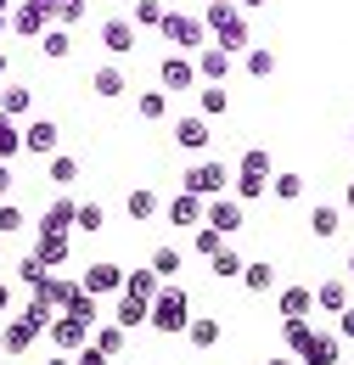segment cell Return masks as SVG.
I'll use <instances>...</instances> for the list:
<instances>
[{
    "label": "cell",
    "instance_id": "53",
    "mask_svg": "<svg viewBox=\"0 0 354 365\" xmlns=\"http://www.w3.org/2000/svg\"><path fill=\"white\" fill-rule=\"evenodd\" d=\"M11 315V287H6V281H0V320Z\"/></svg>",
    "mask_w": 354,
    "mask_h": 365
},
{
    "label": "cell",
    "instance_id": "57",
    "mask_svg": "<svg viewBox=\"0 0 354 365\" xmlns=\"http://www.w3.org/2000/svg\"><path fill=\"white\" fill-rule=\"evenodd\" d=\"M45 365H74V354H56V360H45Z\"/></svg>",
    "mask_w": 354,
    "mask_h": 365
},
{
    "label": "cell",
    "instance_id": "40",
    "mask_svg": "<svg viewBox=\"0 0 354 365\" xmlns=\"http://www.w3.org/2000/svg\"><path fill=\"white\" fill-rule=\"evenodd\" d=\"M34 292H45V298H51V304L62 309V304H68V298L79 292V281H74V275H45V287H34Z\"/></svg>",
    "mask_w": 354,
    "mask_h": 365
},
{
    "label": "cell",
    "instance_id": "58",
    "mask_svg": "<svg viewBox=\"0 0 354 365\" xmlns=\"http://www.w3.org/2000/svg\"><path fill=\"white\" fill-rule=\"evenodd\" d=\"M343 202H349V208H354V180H349V191H343Z\"/></svg>",
    "mask_w": 354,
    "mask_h": 365
},
{
    "label": "cell",
    "instance_id": "44",
    "mask_svg": "<svg viewBox=\"0 0 354 365\" xmlns=\"http://www.w3.org/2000/svg\"><path fill=\"white\" fill-rule=\"evenodd\" d=\"M85 17H90L85 0H56V29H79Z\"/></svg>",
    "mask_w": 354,
    "mask_h": 365
},
{
    "label": "cell",
    "instance_id": "52",
    "mask_svg": "<svg viewBox=\"0 0 354 365\" xmlns=\"http://www.w3.org/2000/svg\"><path fill=\"white\" fill-rule=\"evenodd\" d=\"M11 185H17V175H11V163H0V202L11 197Z\"/></svg>",
    "mask_w": 354,
    "mask_h": 365
},
{
    "label": "cell",
    "instance_id": "29",
    "mask_svg": "<svg viewBox=\"0 0 354 365\" xmlns=\"http://www.w3.org/2000/svg\"><path fill=\"white\" fill-rule=\"evenodd\" d=\"M0 113H6V118H29V113H34V91H29V85H6V91H0Z\"/></svg>",
    "mask_w": 354,
    "mask_h": 365
},
{
    "label": "cell",
    "instance_id": "20",
    "mask_svg": "<svg viewBox=\"0 0 354 365\" xmlns=\"http://www.w3.org/2000/svg\"><path fill=\"white\" fill-rule=\"evenodd\" d=\"M124 214H130L135 225H146V220H158V214H163V202H158V191H152V185H135L130 197H124Z\"/></svg>",
    "mask_w": 354,
    "mask_h": 365
},
{
    "label": "cell",
    "instance_id": "35",
    "mask_svg": "<svg viewBox=\"0 0 354 365\" xmlns=\"http://www.w3.org/2000/svg\"><path fill=\"white\" fill-rule=\"evenodd\" d=\"M310 315H287L281 320V343H287V354H298V349H304V343H310Z\"/></svg>",
    "mask_w": 354,
    "mask_h": 365
},
{
    "label": "cell",
    "instance_id": "2",
    "mask_svg": "<svg viewBox=\"0 0 354 365\" xmlns=\"http://www.w3.org/2000/svg\"><path fill=\"white\" fill-rule=\"evenodd\" d=\"M186 320H191V298H186V287L163 281V287H158V298H152L146 326H152V331H163V337H180V331H186Z\"/></svg>",
    "mask_w": 354,
    "mask_h": 365
},
{
    "label": "cell",
    "instance_id": "39",
    "mask_svg": "<svg viewBox=\"0 0 354 365\" xmlns=\"http://www.w3.org/2000/svg\"><path fill=\"white\" fill-rule=\"evenodd\" d=\"M242 68H248V79H270V73H275V51H270V46H253L248 56H242Z\"/></svg>",
    "mask_w": 354,
    "mask_h": 365
},
{
    "label": "cell",
    "instance_id": "59",
    "mask_svg": "<svg viewBox=\"0 0 354 365\" xmlns=\"http://www.w3.org/2000/svg\"><path fill=\"white\" fill-rule=\"evenodd\" d=\"M265 365H298V360H265Z\"/></svg>",
    "mask_w": 354,
    "mask_h": 365
},
{
    "label": "cell",
    "instance_id": "10",
    "mask_svg": "<svg viewBox=\"0 0 354 365\" xmlns=\"http://www.w3.org/2000/svg\"><path fill=\"white\" fill-rule=\"evenodd\" d=\"M158 79H163V91H197V62H191V51H169V56L158 62Z\"/></svg>",
    "mask_w": 354,
    "mask_h": 365
},
{
    "label": "cell",
    "instance_id": "13",
    "mask_svg": "<svg viewBox=\"0 0 354 365\" xmlns=\"http://www.w3.org/2000/svg\"><path fill=\"white\" fill-rule=\"evenodd\" d=\"M68 253H74L68 230H34V259H40L45 270H62V264H68Z\"/></svg>",
    "mask_w": 354,
    "mask_h": 365
},
{
    "label": "cell",
    "instance_id": "32",
    "mask_svg": "<svg viewBox=\"0 0 354 365\" xmlns=\"http://www.w3.org/2000/svg\"><path fill=\"white\" fill-rule=\"evenodd\" d=\"M158 287H163V275L152 270H124V292H135V298H158Z\"/></svg>",
    "mask_w": 354,
    "mask_h": 365
},
{
    "label": "cell",
    "instance_id": "3",
    "mask_svg": "<svg viewBox=\"0 0 354 365\" xmlns=\"http://www.w3.org/2000/svg\"><path fill=\"white\" fill-rule=\"evenodd\" d=\"M158 34H163L175 51H203L208 40H214V34H208V23H203V17H191V11H163Z\"/></svg>",
    "mask_w": 354,
    "mask_h": 365
},
{
    "label": "cell",
    "instance_id": "60",
    "mask_svg": "<svg viewBox=\"0 0 354 365\" xmlns=\"http://www.w3.org/2000/svg\"><path fill=\"white\" fill-rule=\"evenodd\" d=\"M11 6H17V0H0V11H11Z\"/></svg>",
    "mask_w": 354,
    "mask_h": 365
},
{
    "label": "cell",
    "instance_id": "51",
    "mask_svg": "<svg viewBox=\"0 0 354 365\" xmlns=\"http://www.w3.org/2000/svg\"><path fill=\"white\" fill-rule=\"evenodd\" d=\"M338 337H349V343H354V304H349V309H338Z\"/></svg>",
    "mask_w": 354,
    "mask_h": 365
},
{
    "label": "cell",
    "instance_id": "50",
    "mask_svg": "<svg viewBox=\"0 0 354 365\" xmlns=\"http://www.w3.org/2000/svg\"><path fill=\"white\" fill-rule=\"evenodd\" d=\"M74 365H113V360H107V354H101V349H96V343H85V349H79V354H74Z\"/></svg>",
    "mask_w": 354,
    "mask_h": 365
},
{
    "label": "cell",
    "instance_id": "25",
    "mask_svg": "<svg viewBox=\"0 0 354 365\" xmlns=\"http://www.w3.org/2000/svg\"><path fill=\"white\" fill-rule=\"evenodd\" d=\"M275 309H281V320L287 315H315V287H281Z\"/></svg>",
    "mask_w": 354,
    "mask_h": 365
},
{
    "label": "cell",
    "instance_id": "48",
    "mask_svg": "<svg viewBox=\"0 0 354 365\" xmlns=\"http://www.w3.org/2000/svg\"><path fill=\"white\" fill-rule=\"evenodd\" d=\"M45 275H51V270H45V264H40V259H34V253H29L23 264H17V281H23L29 292H34V287H45Z\"/></svg>",
    "mask_w": 354,
    "mask_h": 365
},
{
    "label": "cell",
    "instance_id": "19",
    "mask_svg": "<svg viewBox=\"0 0 354 365\" xmlns=\"http://www.w3.org/2000/svg\"><path fill=\"white\" fill-rule=\"evenodd\" d=\"M146 315H152V298H135V292H118V304H113V320H118L124 331L146 326Z\"/></svg>",
    "mask_w": 354,
    "mask_h": 365
},
{
    "label": "cell",
    "instance_id": "4",
    "mask_svg": "<svg viewBox=\"0 0 354 365\" xmlns=\"http://www.w3.org/2000/svg\"><path fill=\"white\" fill-rule=\"evenodd\" d=\"M180 191H191V197H220L231 191V169H225V158H203V163H191L186 175H180Z\"/></svg>",
    "mask_w": 354,
    "mask_h": 365
},
{
    "label": "cell",
    "instance_id": "30",
    "mask_svg": "<svg viewBox=\"0 0 354 365\" xmlns=\"http://www.w3.org/2000/svg\"><path fill=\"white\" fill-rule=\"evenodd\" d=\"M135 118H146V124L169 118V96L163 91H135Z\"/></svg>",
    "mask_w": 354,
    "mask_h": 365
},
{
    "label": "cell",
    "instance_id": "27",
    "mask_svg": "<svg viewBox=\"0 0 354 365\" xmlns=\"http://www.w3.org/2000/svg\"><path fill=\"white\" fill-rule=\"evenodd\" d=\"M310 230H315V242H332V236L343 230V208H332V202H315Z\"/></svg>",
    "mask_w": 354,
    "mask_h": 365
},
{
    "label": "cell",
    "instance_id": "62",
    "mask_svg": "<svg viewBox=\"0 0 354 365\" xmlns=\"http://www.w3.org/2000/svg\"><path fill=\"white\" fill-rule=\"evenodd\" d=\"M0 270H6V253H0Z\"/></svg>",
    "mask_w": 354,
    "mask_h": 365
},
{
    "label": "cell",
    "instance_id": "22",
    "mask_svg": "<svg viewBox=\"0 0 354 365\" xmlns=\"http://www.w3.org/2000/svg\"><path fill=\"white\" fill-rule=\"evenodd\" d=\"M175 140L186 146V152H203V146L214 140V135H208V118H203V113H191V118H180V124H175Z\"/></svg>",
    "mask_w": 354,
    "mask_h": 365
},
{
    "label": "cell",
    "instance_id": "38",
    "mask_svg": "<svg viewBox=\"0 0 354 365\" xmlns=\"http://www.w3.org/2000/svg\"><path fill=\"white\" fill-rule=\"evenodd\" d=\"M40 51H45V56H51V62H62V56H68V51H74V34H68V29H56V23H51V29H45V34H40Z\"/></svg>",
    "mask_w": 354,
    "mask_h": 365
},
{
    "label": "cell",
    "instance_id": "5",
    "mask_svg": "<svg viewBox=\"0 0 354 365\" xmlns=\"http://www.w3.org/2000/svg\"><path fill=\"white\" fill-rule=\"evenodd\" d=\"M203 225H214V230L225 236V242H231L236 230L248 225V202H236L231 191H220V197H208V202H203Z\"/></svg>",
    "mask_w": 354,
    "mask_h": 365
},
{
    "label": "cell",
    "instance_id": "24",
    "mask_svg": "<svg viewBox=\"0 0 354 365\" xmlns=\"http://www.w3.org/2000/svg\"><path fill=\"white\" fill-rule=\"evenodd\" d=\"M45 180L56 185V191H68V185L79 180V158H68V152H51V158H45Z\"/></svg>",
    "mask_w": 354,
    "mask_h": 365
},
{
    "label": "cell",
    "instance_id": "55",
    "mask_svg": "<svg viewBox=\"0 0 354 365\" xmlns=\"http://www.w3.org/2000/svg\"><path fill=\"white\" fill-rule=\"evenodd\" d=\"M6 73H11V56H6V46H0V79H6Z\"/></svg>",
    "mask_w": 354,
    "mask_h": 365
},
{
    "label": "cell",
    "instance_id": "7",
    "mask_svg": "<svg viewBox=\"0 0 354 365\" xmlns=\"http://www.w3.org/2000/svg\"><path fill=\"white\" fill-rule=\"evenodd\" d=\"M40 337H45V331H40L29 315H6V320H0V349H6L11 360H17V354H29Z\"/></svg>",
    "mask_w": 354,
    "mask_h": 365
},
{
    "label": "cell",
    "instance_id": "9",
    "mask_svg": "<svg viewBox=\"0 0 354 365\" xmlns=\"http://www.w3.org/2000/svg\"><path fill=\"white\" fill-rule=\"evenodd\" d=\"M56 146H62L56 118H29V124H23V152H29V158H40V163H45Z\"/></svg>",
    "mask_w": 354,
    "mask_h": 365
},
{
    "label": "cell",
    "instance_id": "63",
    "mask_svg": "<svg viewBox=\"0 0 354 365\" xmlns=\"http://www.w3.org/2000/svg\"><path fill=\"white\" fill-rule=\"evenodd\" d=\"M349 146H354V130H349Z\"/></svg>",
    "mask_w": 354,
    "mask_h": 365
},
{
    "label": "cell",
    "instance_id": "12",
    "mask_svg": "<svg viewBox=\"0 0 354 365\" xmlns=\"http://www.w3.org/2000/svg\"><path fill=\"white\" fill-rule=\"evenodd\" d=\"M338 354H343V337L338 331H310V343L293 354L298 365H338Z\"/></svg>",
    "mask_w": 354,
    "mask_h": 365
},
{
    "label": "cell",
    "instance_id": "45",
    "mask_svg": "<svg viewBox=\"0 0 354 365\" xmlns=\"http://www.w3.org/2000/svg\"><path fill=\"white\" fill-rule=\"evenodd\" d=\"M23 315H29V320H34V326H40V331H45V326L56 320V304H51L45 292H29V309H23Z\"/></svg>",
    "mask_w": 354,
    "mask_h": 365
},
{
    "label": "cell",
    "instance_id": "28",
    "mask_svg": "<svg viewBox=\"0 0 354 365\" xmlns=\"http://www.w3.org/2000/svg\"><path fill=\"white\" fill-rule=\"evenodd\" d=\"M231 197H236V202H259V197H270V175H236V169H231Z\"/></svg>",
    "mask_w": 354,
    "mask_h": 365
},
{
    "label": "cell",
    "instance_id": "47",
    "mask_svg": "<svg viewBox=\"0 0 354 365\" xmlns=\"http://www.w3.org/2000/svg\"><path fill=\"white\" fill-rule=\"evenodd\" d=\"M152 270L163 275V281H175L180 275V247H158V253H152Z\"/></svg>",
    "mask_w": 354,
    "mask_h": 365
},
{
    "label": "cell",
    "instance_id": "49",
    "mask_svg": "<svg viewBox=\"0 0 354 365\" xmlns=\"http://www.w3.org/2000/svg\"><path fill=\"white\" fill-rule=\"evenodd\" d=\"M23 225H29V220H23V208H17V202H0V236H17Z\"/></svg>",
    "mask_w": 354,
    "mask_h": 365
},
{
    "label": "cell",
    "instance_id": "31",
    "mask_svg": "<svg viewBox=\"0 0 354 365\" xmlns=\"http://www.w3.org/2000/svg\"><path fill=\"white\" fill-rule=\"evenodd\" d=\"M197 113H203V118H220V113H231V96H225V85H197Z\"/></svg>",
    "mask_w": 354,
    "mask_h": 365
},
{
    "label": "cell",
    "instance_id": "37",
    "mask_svg": "<svg viewBox=\"0 0 354 365\" xmlns=\"http://www.w3.org/2000/svg\"><path fill=\"white\" fill-rule=\"evenodd\" d=\"M17 152H23V124H17V118H6V113H0V163H11V158H17Z\"/></svg>",
    "mask_w": 354,
    "mask_h": 365
},
{
    "label": "cell",
    "instance_id": "1",
    "mask_svg": "<svg viewBox=\"0 0 354 365\" xmlns=\"http://www.w3.org/2000/svg\"><path fill=\"white\" fill-rule=\"evenodd\" d=\"M203 23H208L214 46H225L231 56H248V51H253V29H248V17L236 11V0H208V6H203Z\"/></svg>",
    "mask_w": 354,
    "mask_h": 365
},
{
    "label": "cell",
    "instance_id": "34",
    "mask_svg": "<svg viewBox=\"0 0 354 365\" xmlns=\"http://www.w3.org/2000/svg\"><path fill=\"white\" fill-rule=\"evenodd\" d=\"M242 287H248V292H270V287H275L270 259H248V264H242Z\"/></svg>",
    "mask_w": 354,
    "mask_h": 365
},
{
    "label": "cell",
    "instance_id": "26",
    "mask_svg": "<svg viewBox=\"0 0 354 365\" xmlns=\"http://www.w3.org/2000/svg\"><path fill=\"white\" fill-rule=\"evenodd\" d=\"M304 191H310V180H304L298 169H281V175H270V197H275V202H298Z\"/></svg>",
    "mask_w": 354,
    "mask_h": 365
},
{
    "label": "cell",
    "instance_id": "21",
    "mask_svg": "<svg viewBox=\"0 0 354 365\" xmlns=\"http://www.w3.org/2000/svg\"><path fill=\"white\" fill-rule=\"evenodd\" d=\"M163 214H169V225H203V197H191V191H180L163 202Z\"/></svg>",
    "mask_w": 354,
    "mask_h": 365
},
{
    "label": "cell",
    "instance_id": "11",
    "mask_svg": "<svg viewBox=\"0 0 354 365\" xmlns=\"http://www.w3.org/2000/svg\"><path fill=\"white\" fill-rule=\"evenodd\" d=\"M79 287L96 292V298H113V292H124V264H113V259H101V264H90L79 275Z\"/></svg>",
    "mask_w": 354,
    "mask_h": 365
},
{
    "label": "cell",
    "instance_id": "61",
    "mask_svg": "<svg viewBox=\"0 0 354 365\" xmlns=\"http://www.w3.org/2000/svg\"><path fill=\"white\" fill-rule=\"evenodd\" d=\"M349 281H354V253H349Z\"/></svg>",
    "mask_w": 354,
    "mask_h": 365
},
{
    "label": "cell",
    "instance_id": "33",
    "mask_svg": "<svg viewBox=\"0 0 354 365\" xmlns=\"http://www.w3.org/2000/svg\"><path fill=\"white\" fill-rule=\"evenodd\" d=\"M242 264H248V259H242V253H236V247H231V242H225L220 253H214V259H208V270L220 275V281H242Z\"/></svg>",
    "mask_w": 354,
    "mask_h": 365
},
{
    "label": "cell",
    "instance_id": "15",
    "mask_svg": "<svg viewBox=\"0 0 354 365\" xmlns=\"http://www.w3.org/2000/svg\"><path fill=\"white\" fill-rule=\"evenodd\" d=\"M124 91H130V79H124L118 62H101V68L90 73V96H96V101H118Z\"/></svg>",
    "mask_w": 354,
    "mask_h": 365
},
{
    "label": "cell",
    "instance_id": "46",
    "mask_svg": "<svg viewBox=\"0 0 354 365\" xmlns=\"http://www.w3.org/2000/svg\"><path fill=\"white\" fill-rule=\"evenodd\" d=\"M236 175H270V152L265 146H248V152L236 158Z\"/></svg>",
    "mask_w": 354,
    "mask_h": 365
},
{
    "label": "cell",
    "instance_id": "43",
    "mask_svg": "<svg viewBox=\"0 0 354 365\" xmlns=\"http://www.w3.org/2000/svg\"><path fill=\"white\" fill-rule=\"evenodd\" d=\"M101 225H107V208H101V202H79V214H74V230H90V236H96Z\"/></svg>",
    "mask_w": 354,
    "mask_h": 365
},
{
    "label": "cell",
    "instance_id": "6",
    "mask_svg": "<svg viewBox=\"0 0 354 365\" xmlns=\"http://www.w3.org/2000/svg\"><path fill=\"white\" fill-rule=\"evenodd\" d=\"M45 343H51L56 354H79V349L90 343V326L79 315H68V309H56V320L45 326Z\"/></svg>",
    "mask_w": 354,
    "mask_h": 365
},
{
    "label": "cell",
    "instance_id": "36",
    "mask_svg": "<svg viewBox=\"0 0 354 365\" xmlns=\"http://www.w3.org/2000/svg\"><path fill=\"white\" fill-rule=\"evenodd\" d=\"M62 309H68V315H79V320H85V326H96V320H101V298H96V292H85V287H79V292H74V298H68Z\"/></svg>",
    "mask_w": 354,
    "mask_h": 365
},
{
    "label": "cell",
    "instance_id": "16",
    "mask_svg": "<svg viewBox=\"0 0 354 365\" xmlns=\"http://www.w3.org/2000/svg\"><path fill=\"white\" fill-rule=\"evenodd\" d=\"M90 343H96L107 360H124V349H130V331H124L118 320H96V326H90Z\"/></svg>",
    "mask_w": 354,
    "mask_h": 365
},
{
    "label": "cell",
    "instance_id": "42",
    "mask_svg": "<svg viewBox=\"0 0 354 365\" xmlns=\"http://www.w3.org/2000/svg\"><path fill=\"white\" fill-rule=\"evenodd\" d=\"M163 11H169V6H163V0H135V29H158V23H163Z\"/></svg>",
    "mask_w": 354,
    "mask_h": 365
},
{
    "label": "cell",
    "instance_id": "23",
    "mask_svg": "<svg viewBox=\"0 0 354 365\" xmlns=\"http://www.w3.org/2000/svg\"><path fill=\"white\" fill-rule=\"evenodd\" d=\"M74 214H79V202L62 191V197H56V202L40 214V225H34V230H74Z\"/></svg>",
    "mask_w": 354,
    "mask_h": 365
},
{
    "label": "cell",
    "instance_id": "14",
    "mask_svg": "<svg viewBox=\"0 0 354 365\" xmlns=\"http://www.w3.org/2000/svg\"><path fill=\"white\" fill-rule=\"evenodd\" d=\"M96 40L107 46V56H130V51H135V23H130V17H101Z\"/></svg>",
    "mask_w": 354,
    "mask_h": 365
},
{
    "label": "cell",
    "instance_id": "56",
    "mask_svg": "<svg viewBox=\"0 0 354 365\" xmlns=\"http://www.w3.org/2000/svg\"><path fill=\"white\" fill-rule=\"evenodd\" d=\"M0 34H11V11H0Z\"/></svg>",
    "mask_w": 354,
    "mask_h": 365
},
{
    "label": "cell",
    "instance_id": "17",
    "mask_svg": "<svg viewBox=\"0 0 354 365\" xmlns=\"http://www.w3.org/2000/svg\"><path fill=\"white\" fill-rule=\"evenodd\" d=\"M349 281L343 275H326V281H315V309L320 315H338V309H349Z\"/></svg>",
    "mask_w": 354,
    "mask_h": 365
},
{
    "label": "cell",
    "instance_id": "18",
    "mask_svg": "<svg viewBox=\"0 0 354 365\" xmlns=\"http://www.w3.org/2000/svg\"><path fill=\"white\" fill-rule=\"evenodd\" d=\"M220 337H225V326H220L214 315H191V320H186V343H191L197 354H208Z\"/></svg>",
    "mask_w": 354,
    "mask_h": 365
},
{
    "label": "cell",
    "instance_id": "8",
    "mask_svg": "<svg viewBox=\"0 0 354 365\" xmlns=\"http://www.w3.org/2000/svg\"><path fill=\"white\" fill-rule=\"evenodd\" d=\"M191 62H197V85H225V79H231V62H236V56H231L225 46H214V40H208L203 51H191Z\"/></svg>",
    "mask_w": 354,
    "mask_h": 365
},
{
    "label": "cell",
    "instance_id": "54",
    "mask_svg": "<svg viewBox=\"0 0 354 365\" xmlns=\"http://www.w3.org/2000/svg\"><path fill=\"white\" fill-rule=\"evenodd\" d=\"M259 6H270V0H236V11H259Z\"/></svg>",
    "mask_w": 354,
    "mask_h": 365
},
{
    "label": "cell",
    "instance_id": "41",
    "mask_svg": "<svg viewBox=\"0 0 354 365\" xmlns=\"http://www.w3.org/2000/svg\"><path fill=\"white\" fill-rule=\"evenodd\" d=\"M220 247H225L220 230H214V225H197V236H191V253H197V259H214Z\"/></svg>",
    "mask_w": 354,
    "mask_h": 365
}]
</instances>
